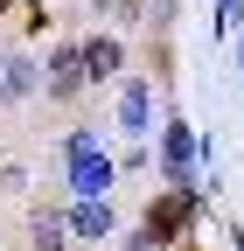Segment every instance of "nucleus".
I'll list each match as a JSON object with an SVG mask.
<instances>
[{
  "instance_id": "obj_1",
  "label": "nucleus",
  "mask_w": 244,
  "mask_h": 251,
  "mask_svg": "<svg viewBox=\"0 0 244 251\" xmlns=\"http://www.w3.org/2000/svg\"><path fill=\"white\" fill-rule=\"evenodd\" d=\"M195 216H202V196H195V188H168V196H146L140 230L154 237V244H181V237L195 230Z\"/></svg>"
},
{
  "instance_id": "obj_2",
  "label": "nucleus",
  "mask_w": 244,
  "mask_h": 251,
  "mask_svg": "<svg viewBox=\"0 0 244 251\" xmlns=\"http://www.w3.org/2000/svg\"><path fill=\"white\" fill-rule=\"evenodd\" d=\"M63 168H70V188H77V196H105L112 175H119V161L98 147V133H70L63 140Z\"/></svg>"
},
{
  "instance_id": "obj_3",
  "label": "nucleus",
  "mask_w": 244,
  "mask_h": 251,
  "mask_svg": "<svg viewBox=\"0 0 244 251\" xmlns=\"http://www.w3.org/2000/svg\"><path fill=\"white\" fill-rule=\"evenodd\" d=\"M42 91H49L56 105H77V98H84V63H77V42L42 49Z\"/></svg>"
},
{
  "instance_id": "obj_4",
  "label": "nucleus",
  "mask_w": 244,
  "mask_h": 251,
  "mask_svg": "<svg viewBox=\"0 0 244 251\" xmlns=\"http://www.w3.org/2000/svg\"><path fill=\"white\" fill-rule=\"evenodd\" d=\"M42 91V63L28 49H0V105H28Z\"/></svg>"
},
{
  "instance_id": "obj_5",
  "label": "nucleus",
  "mask_w": 244,
  "mask_h": 251,
  "mask_svg": "<svg viewBox=\"0 0 244 251\" xmlns=\"http://www.w3.org/2000/svg\"><path fill=\"white\" fill-rule=\"evenodd\" d=\"M77 63H84V84H112L119 70H126V42L98 28V35H84V42H77Z\"/></svg>"
},
{
  "instance_id": "obj_6",
  "label": "nucleus",
  "mask_w": 244,
  "mask_h": 251,
  "mask_svg": "<svg viewBox=\"0 0 244 251\" xmlns=\"http://www.w3.org/2000/svg\"><path fill=\"white\" fill-rule=\"evenodd\" d=\"M63 224H70V237H77V244H98V237H112L119 209H112V196H77V202L63 209Z\"/></svg>"
},
{
  "instance_id": "obj_7",
  "label": "nucleus",
  "mask_w": 244,
  "mask_h": 251,
  "mask_svg": "<svg viewBox=\"0 0 244 251\" xmlns=\"http://www.w3.org/2000/svg\"><path fill=\"white\" fill-rule=\"evenodd\" d=\"M161 168H168V181L174 188H189V168H195V133L181 119H168V133H161Z\"/></svg>"
},
{
  "instance_id": "obj_8",
  "label": "nucleus",
  "mask_w": 244,
  "mask_h": 251,
  "mask_svg": "<svg viewBox=\"0 0 244 251\" xmlns=\"http://www.w3.org/2000/svg\"><path fill=\"white\" fill-rule=\"evenodd\" d=\"M119 126L126 133H146L154 126V84L146 77H126V91H119Z\"/></svg>"
},
{
  "instance_id": "obj_9",
  "label": "nucleus",
  "mask_w": 244,
  "mask_h": 251,
  "mask_svg": "<svg viewBox=\"0 0 244 251\" xmlns=\"http://www.w3.org/2000/svg\"><path fill=\"white\" fill-rule=\"evenodd\" d=\"M70 224H63V209H35L28 216V251H70Z\"/></svg>"
},
{
  "instance_id": "obj_10",
  "label": "nucleus",
  "mask_w": 244,
  "mask_h": 251,
  "mask_svg": "<svg viewBox=\"0 0 244 251\" xmlns=\"http://www.w3.org/2000/svg\"><path fill=\"white\" fill-rule=\"evenodd\" d=\"M112 14L126 28H140V21H154V0H112Z\"/></svg>"
},
{
  "instance_id": "obj_11",
  "label": "nucleus",
  "mask_w": 244,
  "mask_h": 251,
  "mask_svg": "<svg viewBox=\"0 0 244 251\" xmlns=\"http://www.w3.org/2000/svg\"><path fill=\"white\" fill-rule=\"evenodd\" d=\"M126 251H168V244H154L146 230H133V237H126Z\"/></svg>"
},
{
  "instance_id": "obj_12",
  "label": "nucleus",
  "mask_w": 244,
  "mask_h": 251,
  "mask_svg": "<svg viewBox=\"0 0 244 251\" xmlns=\"http://www.w3.org/2000/svg\"><path fill=\"white\" fill-rule=\"evenodd\" d=\"M237 70H244V42H237Z\"/></svg>"
},
{
  "instance_id": "obj_13",
  "label": "nucleus",
  "mask_w": 244,
  "mask_h": 251,
  "mask_svg": "<svg viewBox=\"0 0 244 251\" xmlns=\"http://www.w3.org/2000/svg\"><path fill=\"white\" fill-rule=\"evenodd\" d=\"M7 7H14V0H0V14H7Z\"/></svg>"
}]
</instances>
